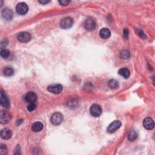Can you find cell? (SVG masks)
<instances>
[{
  "mask_svg": "<svg viewBox=\"0 0 155 155\" xmlns=\"http://www.w3.org/2000/svg\"><path fill=\"white\" fill-rule=\"evenodd\" d=\"M73 24V20L70 17H65L60 22V26L63 29H68L72 27Z\"/></svg>",
  "mask_w": 155,
  "mask_h": 155,
  "instance_id": "obj_1",
  "label": "cell"
},
{
  "mask_svg": "<svg viewBox=\"0 0 155 155\" xmlns=\"http://www.w3.org/2000/svg\"><path fill=\"white\" fill-rule=\"evenodd\" d=\"M63 121V116L61 113L56 112L52 114L50 119V122L54 125H58Z\"/></svg>",
  "mask_w": 155,
  "mask_h": 155,
  "instance_id": "obj_2",
  "label": "cell"
},
{
  "mask_svg": "<svg viewBox=\"0 0 155 155\" xmlns=\"http://www.w3.org/2000/svg\"><path fill=\"white\" fill-rule=\"evenodd\" d=\"M90 113L94 117H99L102 114V108L98 104H94L90 107Z\"/></svg>",
  "mask_w": 155,
  "mask_h": 155,
  "instance_id": "obj_3",
  "label": "cell"
},
{
  "mask_svg": "<svg viewBox=\"0 0 155 155\" xmlns=\"http://www.w3.org/2000/svg\"><path fill=\"white\" fill-rule=\"evenodd\" d=\"M28 10V5L25 3H20L16 5V12L20 15H26Z\"/></svg>",
  "mask_w": 155,
  "mask_h": 155,
  "instance_id": "obj_4",
  "label": "cell"
},
{
  "mask_svg": "<svg viewBox=\"0 0 155 155\" xmlns=\"http://www.w3.org/2000/svg\"><path fill=\"white\" fill-rule=\"evenodd\" d=\"M84 27L89 31L94 30L96 28V22L91 18H89L84 22Z\"/></svg>",
  "mask_w": 155,
  "mask_h": 155,
  "instance_id": "obj_5",
  "label": "cell"
},
{
  "mask_svg": "<svg viewBox=\"0 0 155 155\" xmlns=\"http://www.w3.org/2000/svg\"><path fill=\"white\" fill-rule=\"evenodd\" d=\"M17 38H18V41L21 43H27L31 39L32 37L30 33L27 32H22L18 34Z\"/></svg>",
  "mask_w": 155,
  "mask_h": 155,
  "instance_id": "obj_6",
  "label": "cell"
},
{
  "mask_svg": "<svg viewBox=\"0 0 155 155\" xmlns=\"http://www.w3.org/2000/svg\"><path fill=\"white\" fill-rule=\"evenodd\" d=\"M120 126H121V123H120L119 120H114L113 123H112L108 125V127L107 128V131L110 133H114V131H116L120 127Z\"/></svg>",
  "mask_w": 155,
  "mask_h": 155,
  "instance_id": "obj_7",
  "label": "cell"
},
{
  "mask_svg": "<svg viewBox=\"0 0 155 155\" xmlns=\"http://www.w3.org/2000/svg\"><path fill=\"white\" fill-rule=\"evenodd\" d=\"M47 90L50 93L59 94L62 90V86L61 84H51L48 86Z\"/></svg>",
  "mask_w": 155,
  "mask_h": 155,
  "instance_id": "obj_8",
  "label": "cell"
},
{
  "mask_svg": "<svg viewBox=\"0 0 155 155\" xmlns=\"http://www.w3.org/2000/svg\"><path fill=\"white\" fill-rule=\"evenodd\" d=\"M0 103L2 106L6 108H9L10 107V102L9 101V99L7 98V96L3 92V91H1L0 93Z\"/></svg>",
  "mask_w": 155,
  "mask_h": 155,
  "instance_id": "obj_9",
  "label": "cell"
},
{
  "mask_svg": "<svg viewBox=\"0 0 155 155\" xmlns=\"http://www.w3.org/2000/svg\"><path fill=\"white\" fill-rule=\"evenodd\" d=\"M10 115L7 112L1 111L0 113V122L2 124H7L10 121Z\"/></svg>",
  "mask_w": 155,
  "mask_h": 155,
  "instance_id": "obj_10",
  "label": "cell"
},
{
  "mask_svg": "<svg viewBox=\"0 0 155 155\" xmlns=\"http://www.w3.org/2000/svg\"><path fill=\"white\" fill-rule=\"evenodd\" d=\"M143 125L147 130H152L154 127V123L151 118L148 117L143 120Z\"/></svg>",
  "mask_w": 155,
  "mask_h": 155,
  "instance_id": "obj_11",
  "label": "cell"
},
{
  "mask_svg": "<svg viewBox=\"0 0 155 155\" xmlns=\"http://www.w3.org/2000/svg\"><path fill=\"white\" fill-rule=\"evenodd\" d=\"M25 100L27 102L30 103H30H35V102H36L37 100V96L34 92L30 91V92H28L26 94L25 96Z\"/></svg>",
  "mask_w": 155,
  "mask_h": 155,
  "instance_id": "obj_12",
  "label": "cell"
},
{
  "mask_svg": "<svg viewBox=\"0 0 155 155\" xmlns=\"http://www.w3.org/2000/svg\"><path fill=\"white\" fill-rule=\"evenodd\" d=\"M12 136V132L10 129L5 128L1 131V137L4 139H9Z\"/></svg>",
  "mask_w": 155,
  "mask_h": 155,
  "instance_id": "obj_13",
  "label": "cell"
},
{
  "mask_svg": "<svg viewBox=\"0 0 155 155\" xmlns=\"http://www.w3.org/2000/svg\"><path fill=\"white\" fill-rule=\"evenodd\" d=\"M2 16L6 20H11L13 18V12L9 9H4L2 11Z\"/></svg>",
  "mask_w": 155,
  "mask_h": 155,
  "instance_id": "obj_14",
  "label": "cell"
},
{
  "mask_svg": "<svg viewBox=\"0 0 155 155\" xmlns=\"http://www.w3.org/2000/svg\"><path fill=\"white\" fill-rule=\"evenodd\" d=\"M100 37L102 39H108L111 36V32L107 28H103L99 32Z\"/></svg>",
  "mask_w": 155,
  "mask_h": 155,
  "instance_id": "obj_15",
  "label": "cell"
},
{
  "mask_svg": "<svg viewBox=\"0 0 155 155\" xmlns=\"http://www.w3.org/2000/svg\"><path fill=\"white\" fill-rule=\"evenodd\" d=\"M43 129V125L40 122H36L32 125V130L35 132L41 131Z\"/></svg>",
  "mask_w": 155,
  "mask_h": 155,
  "instance_id": "obj_16",
  "label": "cell"
},
{
  "mask_svg": "<svg viewBox=\"0 0 155 155\" xmlns=\"http://www.w3.org/2000/svg\"><path fill=\"white\" fill-rule=\"evenodd\" d=\"M118 74H120V75L123 76L124 78L127 79L130 76V72L128 68H120V69L118 71Z\"/></svg>",
  "mask_w": 155,
  "mask_h": 155,
  "instance_id": "obj_17",
  "label": "cell"
},
{
  "mask_svg": "<svg viewBox=\"0 0 155 155\" xmlns=\"http://www.w3.org/2000/svg\"><path fill=\"white\" fill-rule=\"evenodd\" d=\"M137 137V134L136 133V131L132 130L129 131V133L128 134V139L130 141H135Z\"/></svg>",
  "mask_w": 155,
  "mask_h": 155,
  "instance_id": "obj_18",
  "label": "cell"
},
{
  "mask_svg": "<svg viewBox=\"0 0 155 155\" xmlns=\"http://www.w3.org/2000/svg\"><path fill=\"white\" fill-rule=\"evenodd\" d=\"M109 87L112 89H116L119 87V83L114 79H111L108 81Z\"/></svg>",
  "mask_w": 155,
  "mask_h": 155,
  "instance_id": "obj_19",
  "label": "cell"
},
{
  "mask_svg": "<svg viewBox=\"0 0 155 155\" xmlns=\"http://www.w3.org/2000/svg\"><path fill=\"white\" fill-rule=\"evenodd\" d=\"M3 73L5 76H12L14 73V70L11 67H5L3 70Z\"/></svg>",
  "mask_w": 155,
  "mask_h": 155,
  "instance_id": "obj_20",
  "label": "cell"
},
{
  "mask_svg": "<svg viewBox=\"0 0 155 155\" xmlns=\"http://www.w3.org/2000/svg\"><path fill=\"white\" fill-rule=\"evenodd\" d=\"M0 54H1V56L2 57V58L4 59H7L9 57L10 53V51L7 49H3L1 50Z\"/></svg>",
  "mask_w": 155,
  "mask_h": 155,
  "instance_id": "obj_21",
  "label": "cell"
},
{
  "mask_svg": "<svg viewBox=\"0 0 155 155\" xmlns=\"http://www.w3.org/2000/svg\"><path fill=\"white\" fill-rule=\"evenodd\" d=\"M120 58L123 60H127L130 58V54L128 50H123L121 53H120Z\"/></svg>",
  "mask_w": 155,
  "mask_h": 155,
  "instance_id": "obj_22",
  "label": "cell"
},
{
  "mask_svg": "<svg viewBox=\"0 0 155 155\" xmlns=\"http://www.w3.org/2000/svg\"><path fill=\"white\" fill-rule=\"evenodd\" d=\"M7 147L5 146V145L2 144L1 146V148H0V153H1V154L2 155H4V154H7Z\"/></svg>",
  "mask_w": 155,
  "mask_h": 155,
  "instance_id": "obj_23",
  "label": "cell"
},
{
  "mask_svg": "<svg viewBox=\"0 0 155 155\" xmlns=\"http://www.w3.org/2000/svg\"><path fill=\"white\" fill-rule=\"evenodd\" d=\"M37 108V105L35 103H30V104L27 107V110L28 112H33V110H35Z\"/></svg>",
  "mask_w": 155,
  "mask_h": 155,
  "instance_id": "obj_24",
  "label": "cell"
},
{
  "mask_svg": "<svg viewBox=\"0 0 155 155\" xmlns=\"http://www.w3.org/2000/svg\"><path fill=\"white\" fill-rule=\"evenodd\" d=\"M8 44V40L7 38H4L3 39L1 42V44H0V45H1V48H4V47L6 46V45H7Z\"/></svg>",
  "mask_w": 155,
  "mask_h": 155,
  "instance_id": "obj_25",
  "label": "cell"
},
{
  "mask_svg": "<svg viewBox=\"0 0 155 155\" xmlns=\"http://www.w3.org/2000/svg\"><path fill=\"white\" fill-rule=\"evenodd\" d=\"M59 3L63 6H67V5L70 3V1H67V0H61V1H58Z\"/></svg>",
  "mask_w": 155,
  "mask_h": 155,
  "instance_id": "obj_26",
  "label": "cell"
},
{
  "mask_svg": "<svg viewBox=\"0 0 155 155\" xmlns=\"http://www.w3.org/2000/svg\"><path fill=\"white\" fill-rule=\"evenodd\" d=\"M137 33L142 38H144L146 37V35L144 34V33H143L141 30H138V31L137 32Z\"/></svg>",
  "mask_w": 155,
  "mask_h": 155,
  "instance_id": "obj_27",
  "label": "cell"
},
{
  "mask_svg": "<svg viewBox=\"0 0 155 155\" xmlns=\"http://www.w3.org/2000/svg\"><path fill=\"white\" fill-rule=\"evenodd\" d=\"M124 35L125 38H128L129 37V30L128 28H124Z\"/></svg>",
  "mask_w": 155,
  "mask_h": 155,
  "instance_id": "obj_28",
  "label": "cell"
},
{
  "mask_svg": "<svg viewBox=\"0 0 155 155\" xmlns=\"http://www.w3.org/2000/svg\"><path fill=\"white\" fill-rule=\"evenodd\" d=\"M38 2L42 4H46L49 3L50 1H46V0H40V1H38Z\"/></svg>",
  "mask_w": 155,
  "mask_h": 155,
  "instance_id": "obj_29",
  "label": "cell"
}]
</instances>
